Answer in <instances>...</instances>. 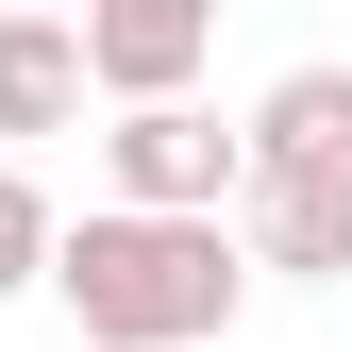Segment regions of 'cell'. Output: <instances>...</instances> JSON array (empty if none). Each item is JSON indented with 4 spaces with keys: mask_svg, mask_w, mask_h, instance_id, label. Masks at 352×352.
<instances>
[{
    "mask_svg": "<svg viewBox=\"0 0 352 352\" xmlns=\"http://www.w3.org/2000/svg\"><path fill=\"white\" fill-rule=\"evenodd\" d=\"M51 302H67V336L201 352V336H235L252 252L218 235V218H84V235H51Z\"/></svg>",
    "mask_w": 352,
    "mask_h": 352,
    "instance_id": "cell-1",
    "label": "cell"
},
{
    "mask_svg": "<svg viewBox=\"0 0 352 352\" xmlns=\"http://www.w3.org/2000/svg\"><path fill=\"white\" fill-rule=\"evenodd\" d=\"M101 168H118V218H218V185L252 168V135H218V118H185V101H118Z\"/></svg>",
    "mask_w": 352,
    "mask_h": 352,
    "instance_id": "cell-2",
    "label": "cell"
},
{
    "mask_svg": "<svg viewBox=\"0 0 352 352\" xmlns=\"http://www.w3.org/2000/svg\"><path fill=\"white\" fill-rule=\"evenodd\" d=\"M84 84L101 101H185V67L218 51V0H84Z\"/></svg>",
    "mask_w": 352,
    "mask_h": 352,
    "instance_id": "cell-3",
    "label": "cell"
},
{
    "mask_svg": "<svg viewBox=\"0 0 352 352\" xmlns=\"http://www.w3.org/2000/svg\"><path fill=\"white\" fill-rule=\"evenodd\" d=\"M252 269L352 285V168H252Z\"/></svg>",
    "mask_w": 352,
    "mask_h": 352,
    "instance_id": "cell-4",
    "label": "cell"
},
{
    "mask_svg": "<svg viewBox=\"0 0 352 352\" xmlns=\"http://www.w3.org/2000/svg\"><path fill=\"white\" fill-rule=\"evenodd\" d=\"M84 118V34L51 0H0V135H67Z\"/></svg>",
    "mask_w": 352,
    "mask_h": 352,
    "instance_id": "cell-5",
    "label": "cell"
},
{
    "mask_svg": "<svg viewBox=\"0 0 352 352\" xmlns=\"http://www.w3.org/2000/svg\"><path fill=\"white\" fill-rule=\"evenodd\" d=\"M252 168H352V67H285L252 101Z\"/></svg>",
    "mask_w": 352,
    "mask_h": 352,
    "instance_id": "cell-6",
    "label": "cell"
},
{
    "mask_svg": "<svg viewBox=\"0 0 352 352\" xmlns=\"http://www.w3.org/2000/svg\"><path fill=\"white\" fill-rule=\"evenodd\" d=\"M34 269H51V201L0 168V285H34Z\"/></svg>",
    "mask_w": 352,
    "mask_h": 352,
    "instance_id": "cell-7",
    "label": "cell"
}]
</instances>
